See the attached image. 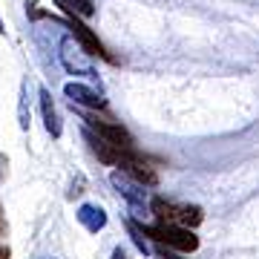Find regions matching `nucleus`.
Returning <instances> with one entry per match:
<instances>
[{
  "label": "nucleus",
  "instance_id": "obj_1",
  "mask_svg": "<svg viewBox=\"0 0 259 259\" xmlns=\"http://www.w3.org/2000/svg\"><path fill=\"white\" fill-rule=\"evenodd\" d=\"M139 231L147 236V239L164 245V248H173V250H182V253H193L199 248V236L193 233V228H182V225H167V222H158V225H144V222H136Z\"/></svg>",
  "mask_w": 259,
  "mask_h": 259
},
{
  "label": "nucleus",
  "instance_id": "obj_2",
  "mask_svg": "<svg viewBox=\"0 0 259 259\" xmlns=\"http://www.w3.org/2000/svg\"><path fill=\"white\" fill-rule=\"evenodd\" d=\"M150 213L156 216L158 222L182 225V228H196L204 219V210L199 204H176V202H167V199H153L150 202Z\"/></svg>",
  "mask_w": 259,
  "mask_h": 259
},
{
  "label": "nucleus",
  "instance_id": "obj_3",
  "mask_svg": "<svg viewBox=\"0 0 259 259\" xmlns=\"http://www.w3.org/2000/svg\"><path fill=\"white\" fill-rule=\"evenodd\" d=\"M58 61L64 66L69 75H81V78H90L95 81L98 72H95V66L90 64V52L75 40V35H66L61 44H58Z\"/></svg>",
  "mask_w": 259,
  "mask_h": 259
},
{
  "label": "nucleus",
  "instance_id": "obj_4",
  "mask_svg": "<svg viewBox=\"0 0 259 259\" xmlns=\"http://www.w3.org/2000/svg\"><path fill=\"white\" fill-rule=\"evenodd\" d=\"M110 182H112V187L118 190L124 199H127V204H130V210L139 216L141 222H144V216H147V210H150V199H147V190H144V185H141L139 179H133L130 173H124V170H115L110 176Z\"/></svg>",
  "mask_w": 259,
  "mask_h": 259
},
{
  "label": "nucleus",
  "instance_id": "obj_5",
  "mask_svg": "<svg viewBox=\"0 0 259 259\" xmlns=\"http://www.w3.org/2000/svg\"><path fill=\"white\" fill-rule=\"evenodd\" d=\"M83 124L93 130V133L110 139L112 144H118V147H133V136H130L127 130L121 127V124H115V121H110V118H101L98 112H83Z\"/></svg>",
  "mask_w": 259,
  "mask_h": 259
},
{
  "label": "nucleus",
  "instance_id": "obj_6",
  "mask_svg": "<svg viewBox=\"0 0 259 259\" xmlns=\"http://www.w3.org/2000/svg\"><path fill=\"white\" fill-rule=\"evenodd\" d=\"M83 136H87V141H90V150L98 156V161H101V164H110V167H118L121 158L133 150V147H118V144H112L110 139H104V136L93 133L90 127H83Z\"/></svg>",
  "mask_w": 259,
  "mask_h": 259
},
{
  "label": "nucleus",
  "instance_id": "obj_7",
  "mask_svg": "<svg viewBox=\"0 0 259 259\" xmlns=\"http://www.w3.org/2000/svg\"><path fill=\"white\" fill-rule=\"evenodd\" d=\"M66 15H69V20H66V23H69V32L75 35V40H78V44H81L87 52H90V55H98V58H107V61H112V55L104 49V44L98 40V35H95L93 29L83 26L75 12H66Z\"/></svg>",
  "mask_w": 259,
  "mask_h": 259
},
{
  "label": "nucleus",
  "instance_id": "obj_8",
  "mask_svg": "<svg viewBox=\"0 0 259 259\" xmlns=\"http://www.w3.org/2000/svg\"><path fill=\"white\" fill-rule=\"evenodd\" d=\"M118 167L124 170V173H130L133 179H139V182H141L144 187H156V185H158V173H156V167H150L141 156H136V150H130L127 156L121 158V164H118Z\"/></svg>",
  "mask_w": 259,
  "mask_h": 259
},
{
  "label": "nucleus",
  "instance_id": "obj_9",
  "mask_svg": "<svg viewBox=\"0 0 259 259\" xmlns=\"http://www.w3.org/2000/svg\"><path fill=\"white\" fill-rule=\"evenodd\" d=\"M64 95H66L72 104H78V107H87V110H104V107H107V101H104L101 95L95 93V90H90V87H83V83H66V87H64Z\"/></svg>",
  "mask_w": 259,
  "mask_h": 259
},
{
  "label": "nucleus",
  "instance_id": "obj_10",
  "mask_svg": "<svg viewBox=\"0 0 259 259\" xmlns=\"http://www.w3.org/2000/svg\"><path fill=\"white\" fill-rule=\"evenodd\" d=\"M40 115H44L47 133L52 139H58V136H61V115H58V110H55V101H52L49 90H40Z\"/></svg>",
  "mask_w": 259,
  "mask_h": 259
},
{
  "label": "nucleus",
  "instance_id": "obj_11",
  "mask_svg": "<svg viewBox=\"0 0 259 259\" xmlns=\"http://www.w3.org/2000/svg\"><path fill=\"white\" fill-rule=\"evenodd\" d=\"M75 216H78V222H81L90 233L104 231V225H107V213H104V207H98V204H81Z\"/></svg>",
  "mask_w": 259,
  "mask_h": 259
},
{
  "label": "nucleus",
  "instance_id": "obj_12",
  "mask_svg": "<svg viewBox=\"0 0 259 259\" xmlns=\"http://www.w3.org/2000/svg\"><path fill=\"white\" fill-rule=\"evenodd\" d=\"M58 6L64 12H75L78 18H93L95 15L93 0H58Z\"/></svg>",
  "mask_w": 259,
  "mask_h": 259
},
{
  "label": "nucleus",
  "instance_id": "obj_13",
  "mask_svg": "<svg viewBox=\"0 0 259 259\" xmlns=\"http://www.w3.org/2000/svg\"><path fill=\"white\" fill-rule=\"evenodd\" d=\"M127 228H130V233H133V242H136V248H139L141 253H150V245H147V239H144V233L139 231V225H136L133 219H130Z\"/></svg>",
  "mask_w": 259,
  "mask_h": 259
},
{
  "label": "nucleus",
  "instance_id": "obj_14",
  "mask_svg": "<svg viewBox=\"0 0 259 259\" xmlns=\"http://www.w3.org/2000/svg\"><path fill=\"white\" fill-rule=\"evenodd\" d=\"M112 259H127V253H124L121 248H115V250H112Z\"/></svg>",
  "mask_w": 259,
  "mask_h": 259
},
{
  "label": "nucleus",
  "instance_id": "obj_15",
  "mask_svg": "<svg viewBox=\"0 0 259 259\" xmlns=\"http://www.w3.org/2000/svg\"><path fill=\"white\" fill-rule=\"evenodd\" d=\"M161 259H179L176 253H167V250H161Z\"/></svg>",
  "mask_w": 259,
  "mask_h": 259
},
{
  "label": "nucleus",
  "instance_id": "obj_16",
  "mask_svg": "<svg viewBox=\"0 0 259 259\" xmlns=\"http://www.w3.org/2000/svg\"><path fill=\"white\" fill-rule=\"evenodd\" d=\"M0 259H9V248H0Z\"/></svg>",
  "mask_w": 259,
  "mask_h": 259
},
{
  "label": "nucleus",
  "instance_id": "obj_17",
  "mask_svg": "<svg viewBox=\"0 0 259 259\" xmlns=\"http://www.w3.org/2000/svg\"><path fill=\"white\" fill-rule=\"evenodd\" d=\"M3 231H6V222H3V213H0V236H3Z\"/></svg>",
  "mask_w": 259,
  "mask_h": 259
},
{
  "label": "nucleus",
  "instance_id": "obj_18",
  "mask_svg": "<svg viewBox=\"0 0 259 259\" xmlns=\"http://www.w3.org/2000/svg\"><path fill=\"white\" fill-rule=\"evenodd\" d=\"M3 164H6V158L0 156V176H3Z\"/></svg>",
  "mask_w": 259,
  "mask_h": 259
},
{
  "label": "nucleus",
  "instance_id": "obj_19",
  "mask_svg": "<svg viewBox=\"0 0 259 259\" xmlns=\"http://www.w3.org/2000/svg\"><path fill=\"white\" fill-rule=\"evenodd\" d=\"M0 32H6V29H3V20H0Z\"/></svg>",
  "mask_w": 259,
  "mask_h": 259
}]
</instances>
